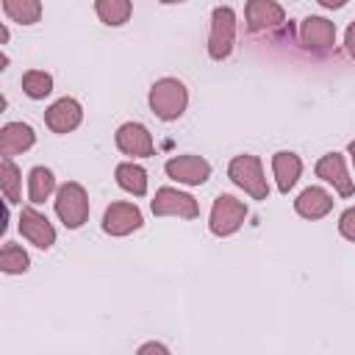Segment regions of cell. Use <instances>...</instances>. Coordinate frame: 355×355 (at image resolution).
<instances>
[{
	"instance_id": "cell-22",
	"label": "cell",
	"mask_w": 355,
	"mask_h": 355,
	"mask_svg": "<svg viewBox=\"0 0 355 355\" xmlns=\"http://www.w3.org/2000/svg\"><path fill=\"white\" fill-rule=\"evenodd\" d=\"M3 11L17 25H33L42 19V0H3Z\"/></svg>"
},
{
	"instance_id": "cell-7",
	"label": "cell",
	"mask_w": 355,
	"mask_h": 355,
	"mask_svg": "<svg viewBox=\"0 0 355 355\" xmlns=\"http://www.w3.org/2000/svg\"><path fill=\"white\" fill-rule=\"evenodd\" d=\"M141 225H144V216H141L139 205L125 202V200L111 202V205L105 208V214H103V233L116 236V239H119V236H130V233H136Z\"/></svg>"
},
{
	"instance_id": "cell-5",
	"label": "cell",
	"mask_w": 355,
	"mask_h": 355,
	"mask_svg": "<svg viewBox=\"0 0 355 355\" xmlns=\"http://www.w3.org/2000/svg\"><path fill=\"white\" fill-rule=\"evenodd\" d=\"M244 219H247V205L233 194H219L208 214V230L225 239V236H233L244 225Z\"/></svg>"
},
{
	"instance_id": "cell-30",
	"label": "cell",
	"mask_w": 355,
	"mask_h": 355,
	"mask_svg": "<svg viewBox=\"0 0 355 355\" xmlns=\"http://www.w3.org/2000/svg\"><path fill=\"white\" fill-rule=\"evenodd\" d=\"M158 3H164V6H175V3H186V0H158Z\"/></svg>"
},
{
	"instance_id": "cell-6",
	"label": "cell",
	"mask_w": 355,
	"mask_h": 355,
	"mask_svg": "<svg viewBox=\"0 0 355 355\" xmlns=\"http://www.w3.org/2000/svg\"><path fill=\"white\" fill-rule=\"evenodd\" d=\"M150 208L155 216H178V219H197L200 216L197 200L180 189H172V186H161L155 191V197L150 200Z\"/></svg>"
},
{
	"instance_id": "cell-11",
	"label": "cell",
	"mask_w": 355,
	"mask_h": 355,
	"mask_svg": "<svg viewBox=\"0 0 355 355\" xmlns=\"http://www.w3.org/2000/svg\"><path fill=\"white\" fill-rule=\"evenodd\" d=\"M300 42L305 50H313V53H327L333 50L336 44V25L324 17H305L302 25H300Z\"/></svg>"
},
{
	"instance_id": "cell-12",
	"label": "cell",
	"mask_w": 355,
	"mask_h": 355,
	"mask_svg": "<svg viewBox=\"0 0 355 355\" xmlns=\"http://www.w3.org/2000/svg\"><path fill=\"white\" fill-rule=\"evenodd\" d=\"M316 178H322L324 183H330L341 197H352V191H355V180L349 178V172H347V164H344V155H338V153H327V155H322L319 161H316Z\"/></svg>"
},
{
	"instance_id": "cell-29",
	"label": "cell",
	"mask_w": 355,
	"mask_h": 355,
	"mask_svg": "<svg viewBox=\"0 0 355 355\" xmlns=\"http://www.w3.org/2000/svg\"><path fill=\"white\" fill-rule=\"evenodd\" d=\"M347 153H349V161H352V166H355V141H349V147H347Z\"/></svg>"
},
{
	"instance_id": "cell-15",
	"label": "cell",
	"mask_w": 355,
	"mask_h": 355,
	"mask_svg": "<svg viewBox=\"0 0 355 355\" xmlns=\"http://www.w3.org/2000/svg\"><path fill=\"white\" fill-rule=\"evenodd\" d=\"M333 194L330 191H324L322 186H308V189H302L300 194H297V200H294V211L302 216V219H322V216H327L330 211H333Z\"/></svg>"
},
{
	"instance_id": "cell-23",
	"label": "cell",
	"mask_w": 355,
	"mask_h": 355,
	"mask_svg": "<svg viewBox=\"0 0 355 355\" xmlns=\"http://www.w3.org/2000/svg\"><path fill=\"white\" fill-rule=\"evenodd\" d=\"M22 92L31 100H44L53 92V75L44 72V69H28L22 75Z\"/></svg>"
},
{
	"instance_id": "cell-16",
	"label": "cell",
	"mask_w": 355,
	"mask_h": 355,
	"mask_svg": "<svg viewBox=\"0 0 355 355\" xmlns=\"http://www.w3.org/2000/svg\"><path fill=\"white\" fill-rule=\"evenodd\" d=\"M272 175L277 180V191L280 194H288L297 186L300 175H302V158L297 153H291V150L275 153L272 155Z\"/></svg>"
},
{
	"instance_id": "cell-14",
	"label": "cell",
	"mask_w": 355,
	"mask_h": 355,
	"mask_svg": "<svg viewBox=\"0 0 355 355\" xmlns=\"http://www.w3.org/2000/svg\"><path fill=\"white\" fill-rule=\"evenodd\" d=\"M244 17H247V28L252 33L272 31V28H280L286 22V11L275 0H247Z\"/></svg>"
},
{
	"instance_id": "cell-24",
	"label": "cell",
	"mask_w": 355,
	"mask_h": 355,
	"mask_svg": "<svg viewBox=\"0 0 355 355\" xmlns=\"http://www.w3.org/2000/svg\"><path fill=\"white\" fill-rule=\"evenodd\" d=\"M28 266H31L28 252H25L19 244L6 241L3 250H0V269H3L6 275H22V272H28Z\"/></svg>"
},
{
	"instance_id": "cell-26",
	"label": "cell",
	"mask_w": 355,
	"mask_h": 355,
	"mask_svg": "<svg viewBox=\"0 0 355 355\" xmlns=\"http://www.w3.org/2000/svg\"><path fill=\"white\" fill-rule=\"evenodd\" d=\"M344 50L349 58H355V22H349V28L344 33Z\"/></svg>"
},
{
	"instance_id": "cell-28",
	"label": "cell",
	"mask_w": 355,
	"mask_h": 355,
	"mask_svg": "<svg viewBox=\"0 0 355 355\" xmlns=\"http://www.w3.org/2000/svg\"><path fill=\"white\" fill-rule=\"evenodd\" d=\"M319 6H322V8L336 11V8H344V6H347V0H319Z\"/></svg>"
},
{
	"instance_id": "cell-25",
	"label": "cell",
	"mask_w": 355,
	"mask_h": 355,
	"mask_svg": "<svg viewBox=\"0 0 355 355\" xmlns=\"http://www.w3.org/2000/svg\"><path fill=\"white\" fill-rule=\"evenodd\" d=\"M338 233L347 241H355V205H349L341 216H338Z\"/></svg>"
},
{
	"instance_id": "cell-1",
	"label": "cell",
	"mask_w": 355,
	"mask_h": 355,
	"mask_svg": "<svg viewBox=\"0 0 355 355\" xmlns=\"http://www.w3.org/2000/svg\"><path fill=\"white\" fill-rule=\"evenodd\" d=\"M147 103H150V111L164 119V122H175L186 114V105H189V89L183 86V80L178 78H158L153 86H150V94H147Z\"/></svg>"
},
{
	"instance_id": "cell-2",
	"label": "cell",
	"mask_w": 355,
	"mask_h": 355,
	"mask_svg": "<svg viewBox=\"0 0 355 355\" xmlns=\"http://www.w3.org/2000/svg\"><path fill=\"white\" fill-rule=\"evenodd\" d=\"M227 178L233 180V186H239L252 200H266L269 197V183H266L263 164H261L258 155H250V153L236 155L227 164Z\"/></svg>"
},
{
	"instance_id": "cell-10",
	"label": "cell",
	"mask_w": 355,
	"mask_h": 355,
	"mask_svg": "<svg viewBox=\"0 0 355 355\" xmlns=\"http://www.w3.org/2000/svg\"><path fill=\"white\" fill-rule=\"evenodd\" d=\"M114 141H116L119 153H125L130 158H150L155 153L153 136H150V130L141 122H125V125H119Z\"/></svg>"
},
{
	"instance_id": "cell-4",
	"label": "cell",
	"mask_w": 355,
	"mask_h": 355,
	"mask_svg": "<svg viewBox=\"0 0 355 355\" xmlns=\"http://www.w3.org/2000/svg\"><path fill=\"white\" fill-rule=\"evenodd\" d=\"M236 44V11L230 6H216L211 14L208 31V55L214 61H225Z\"/></svg>"
},
{
	"instance_id": "cell-21",
	"label": "cell",
	"mask_w": 355,
	"mask_h": 355,
	"mask_svg": "<svg viewBox=\"0 0 355 355\" xmlns=\"http://www.w3.org/2000/svg\"><path fill=\"white\" fill-rule=\"evenodd\" d=\"M0 189H3L6 205H14L22 200V172L11 158H3L0 164Z\"/></svg>"
},
{
	"instance_id": "cell-13",
	"label": "cell",
	"mask_w": 355,
	"mask_h": 355,
	"mask_svg": "<svg viewBox=\"0 0 355 355\" xmlns=\"http://www.w3.org/2000/svg\"><path fill=\"white\" fill-rule=\"evenodd\" d=\"M83 122V108L75 97H61L44 111V125L53 133H72Z\"/></svg>"
},
{
	"instance_id": "cell-27",
	"label": "cell",
	"mask_w": 355,
	"mask_h": 355,
	"mask_svg": "<svg viewBox=\"0 0 355 355\" xmlns=\"http://www.w3.org/2000/svg\"><path fill=\"white\" fill-rule=\"evenodd\" d=\"M147 352H161V355H169V347L166 344H158V341H147L139 347V355H147Z\"/></svg>"
},
{
	"instance_id": "cell-17",
	"label": "cell",
	"mask_w": 355,
	"mask_h": 355,
	"mask_svg": "<svg viewBox=\"0 0 355 355\" xmlns=\"http://www.w3.org/2000/svg\"><path fill=\"white\" fill-rule=\"evenodd\" d=\"M33 141H36V133L25 122H6L3 130H0V153H3V158H11V155H19V153L31 150Z\"/></svg>"
},
{
	"instance_id": "cell-9",
	"label": "cell",
	"mask_w": 355,
	"mask_h": 355,
	"mask_svg": "<svg viewBox=\"0 0 355 355\" xmlns=\"http://www.w3.org/2000/svg\"><path fill=\"white\" fill-rule=\"evenodd\" d=\"M19 233H22V239L28 244H33L39 250H50L55 244V227H53V222L42 211H36L33 205H28V208L19 211Z\"/></svg>"
},
{
	"instance_id": "cell-18",
	"label": "cell",
	"mask_w": 355,
	"mask_h": 355,
	"mask_svg": "<svg viewBox=\"0 0 355 355\" xmlns=\"http://www.w3.org/2000/svg\"><path fill=\"white\" fill-rule=\"evenodd\" d=\"M114 178H116V186L133 197H144L147 194V172L144 166L133 164V161H122L116 164L114 169Z\"/></svg>"
},
{
	"instance_id": "cell-19",
	"label": "cell",
	"mask_w": 355,
	"mask_h": 355,
	"mask_svg": "<svg viewBox=\"0 0 355 355\" xmlns=\"http://www.w3.org/2000/svg\"><path fill=\"white\" fill-rule=\"evenodd\" d=\"M97 19L108 28H119L133 14V0H94Z\"/></svg>"
},
{
	"instance_id": "cell-20",
	"label": "cell",
	"mask_w": 355,
	"mask_h": 355,
	"mask_svg": "<svg viewBox=\"0 0 355 355\" xmlns=\"http://www.w3.org/2000/svg\"><path fill=\"white\" fill-rule=\"evenodd\" d=\"M53 191H55V175H53V169H47V166H33V169L28 172V200H31L33 205H39V202L50 200Z\"/></svg>"
},
{
	"instance_id": "cell-3",
	"label": "cell",
	"mask_w": 355,
	"mask_h": 355,
	"mask_svg": "<svg viewBox=\"0 0 355 355\" xmlns=\"http://www.w3.org/2000/svg\"><path fill=\"white\" fill-rule=\"evenodd\" d=\"M89 211H92L89 194H86V189H83L80 183L69 180V183H64V186L55 191V214H58V219L64 222L67 230L83 227L86 219H89Z\"/></svg>"
},
{
	"instance_id": "cell-8",
	"label": "cell",
	"mask_w": 355,
	"mask_h": 355,
	"mask_svg": "<svg viewBox=\"0 0 355 355\" xmlns=\"http://www.w3.org/2000/svg\"><path fill=\"white\" fill-rule=\"evenodd\" d=\"M166 178L183 183V186H202L211 178V164L202 155H175L164 164Z\"/></svg>"
}]
</instances>
